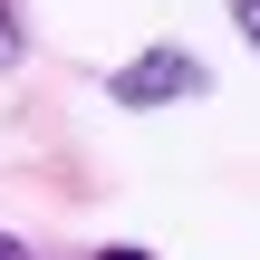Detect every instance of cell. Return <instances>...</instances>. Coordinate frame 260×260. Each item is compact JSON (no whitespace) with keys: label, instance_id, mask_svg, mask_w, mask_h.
I'll use <instances>...</instances> for the list:
<instances>
[{"label":"cell","instance_id":"cell-1","mask_svg":"<svg viewBox=\"0 0 260 260\" xmlns=\"http://www.w3.org/2000/svg\"><path fill=\"white\" fill-rule=\"evenodd\" d=\"M106 96H116V106H174V96H203V58L145 48V58H125V68L106 77Z\"/></svg>","mask_w":260,"mask_h":260},{"label":"cell","instance_id":"cell-2","mask_svg":"<svg viewBox=\"0 0 260 260\" xmlns=\"http://www.w3.org/2000/svg\"><path fill=\"white\" fill-rule=\"evenodd\" d=\"M232 19H241V39L260 48V0H232Z\"/></svg>","mask_w":260,"mask_h":260},{"label":"cell","instance_id":"cell-4","mask_svg":"<svg viewBox=\"0 0 260 260\" xmlns=\"http://www.w3.org/2000/svg\"><path fill=\"white\" fill-rule=\"evenodd\" d=\"M0 260H19V241H10V232H0Z\"/></svg>","mask_w":260,"mask_h":260},{"label":"cell","instance_id":"cell-5","mask_svg":"<svg viewBox=\"0 0 260 260\" xmlns=\"http://www.w3.org/2000/svg\"><path fill=\"white\" fill-rule=\"evenodd\" d=\"M96 260H145V251H96Z\"/></svg>","mask_w":260,"mask_h":260},{"label":"cell","instance_id":"cell-3","mask_svg":"<svg viewBox=\"0 0 260 260\" xmlns=\"http://www.w3.org/2000/svg\"><path fill=\"white\" fill-rule=\"evenodd\" d=\"M0 58H19V19H10V0H0Z\"/></svg>","mask_w":260,"mask_h":260}]
</instances>
